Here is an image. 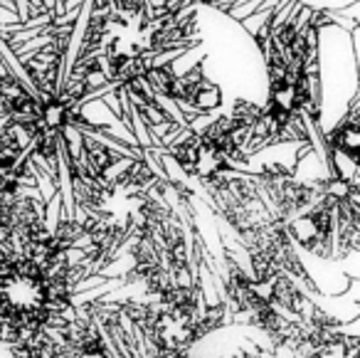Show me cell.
Wrapping results in <instances>:
<instances>
[{"instance_id": "1", "label": "cell", "mask_w": 360, "mask_h": 358, "mask_svg": "<svg viewBox=\"0 0 360 358\" xmlns=\"http://www.w3.org/2000/svg\"><path fill=\"white\" fill-rule=\"evenodd\" d=\"M25 6H30V16L40 18L45 13H50L52 18H57V11H60L62 0H22ZM0 6H6V0H0Z\"/></svg>"}, {"instance_id": "2", "label": "cell", "mask_w": 360, "mask_h": 358, "mask_svg": "<svg viewBox=\"0 0 360 358\" xmlns=\"http://www.w3.org/2000/svg\"><path fill=\"white\" fill-rule=\"evenodd\" d=\"M200 3H205V6H212V8H217V11H222V13H230L232 8L240 3V0H200Z\"/></svg>"}]
</instances>
